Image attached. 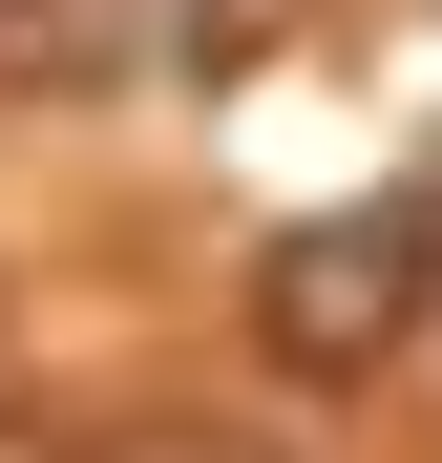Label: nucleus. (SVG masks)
I'll list each match as a JSON object with an SVG mask.
<instances>
[{
  "mask_svg": "<svg viewBox=\"0 0 442 463\" xmlns=\"http://www.w3.org/2000/svg\"><path fill=\"white\" fill-rule=\"evenodd\" d=\"M421 295H442V232H421V190H380V211H316V232H274V253H253V358L295 379V401H358L380 358H421Z\"/></svg>",
  "mask_w": 442,
  "mask_h": 463,
  "instance_id": "nucleus-1",
  "label": "nucleus"
},
{
  "mask_svg": "<svg viewBox=\"0 0 442 463\" xmlns=\"http://www.w3.org/2000/svg\"><path fill=\"white\" fill-rule=\"evenodd\" d=\"M106 463H274V442H253V421H190V401H169V421H127Z\"/></svg>",
  "mask_w": 442,
  "mask_h": 463,
  "instance_id": "nucleus-2",
  "label": "nucleus"
},
{
  "mask_svg": "<svg viewBox=\"0 0 442 463\" xmlns=\"http://www.w3.org/2000/svg\"><path fill=\"white\" fill-rule=\"evenodd\" d=\"M147 43H232V0H147Z\"/></svg>",
  "mask_w": 442,
  "mask_h": 463,
  "instance_id": "nucleus-3",
  "label": "nucleus"
},
{
  "mask_svg": "<svg viewBox=\"0 0 442 463\" xmlns=\"http://www.w3.org/2000/svg\"><path fill=\"white\" fill-rule=\"evenodd\" d=\"M421 232H442V169H421ZM421 358H442V295H421Z\"/></svg>",
  "mask_w": 442,
  "mask_h": 463,
  "instance_id": "nucleus-4",
  "label": "nucleus"
}]
</instances>
